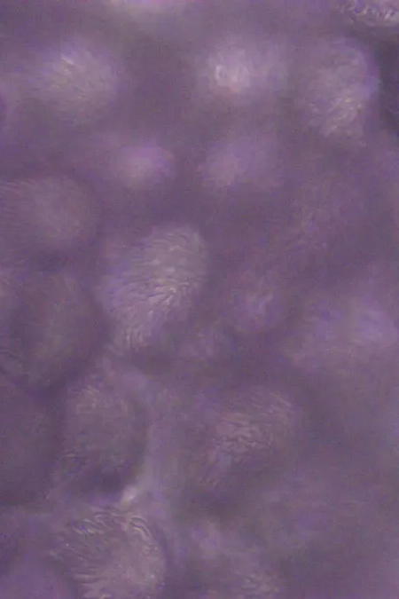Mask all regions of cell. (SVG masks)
Segmentation results:
<instances>
[{"instance_id":"1","label":"cell","mask_w":399,"mask_h":599,"mask_svg":"<svg viewBox=\"0 0 399 599\" xmlns=\"http://www.w3.org/2000/svg\"><path fill=\"white\" fill-rule=\"evenodd\" d=\"M204 240L183 224L157 226L123 256L105 282L106 304L127 325L152 328L181 311L206 267Z\"/></svg>"},{"instance_id":"2","label":"cell","mask_w":399,"mask_h":599,"mask_svg":"<svg viewBox=\"0 0 399 599\" xmlns=\"http://www.w3.org/2000/svg\"><path fill=\"white\" fill-rule=\"evenodd\" d=\"M286 99L277 106L262 130L236 131L216 143L207 154L203 174L215 186H231L252 177L262 155L261 141L290 109Z\"/></svg>"},{"instance_id":"3","label":"cell","mask_w":399,"mask_h":599,"mask_svg":"<svg viewBox=\"0 0 399 599\" xmlns=\"http://www.w3.org/2000/svg\"><path fill=\"white\" fill-rule=\"evenodd\" d=\"M113 169L121 183L131 188H145L169 177L174 158L161 145L139 140L121 147L113 157Z\"/></svg>"},{"instance_id":"4","label":"cell","mask_w":399,"mask_h":599,"mask_svg":"<svg viewBox=\"0 0 399 599\" xmlns=\"http://www.w3.org/2000/svg\"><path fill=\"white\" fill-rule=\"evenodd\" d=\"M107 5L132 15L165 14L182 9L186 3L184 1H107Z\"/></svg>"}]
</instances>
